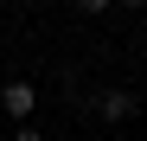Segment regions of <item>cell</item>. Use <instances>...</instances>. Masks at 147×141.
Listing matches in <instances>:
<instances>
[{
    "label": "cell",
    "mask_w": 147,
    "mask_h": 141,
    "mask_svg": "<svg viewBox=\"0 0 147 141\" xmlns=\"http://www.w3.org/2000/svg\"><path fill=\"white\" fill-rule=\"evenodd\" d=\"M0 109L13 115V122H32V109H38V90L26 77H13V83H0Z\"/></svg>",
    "instance_id": "cell-1"
},
{
    "label": "cell",
    "mask_w": 147,
    "mask_h": 141,
    "mask_svg": "<svg viewBox=\"0 0 147 141\" xmlns=\"http://www.w3.org/2000/svg\"><path fill=\"white\" fill-rule=\"evenodd\" d=\"M96 115H109V122H134V115H141V96H134V90H102V96H96Z\"/></svg>",
    "instance_id": "cell-2"
},
{
    "label": "cell",
    "mask_w": 147,
    "mask_h": 141,
    "mask_svg": "<svg viewBox=\"0 0 147 141\" xmlns=\"http://www.w3.org/2000/svg\"><path fill=\"white\" fill-rule=\"evenodd\" d=\"M13 141H45V135H38L32 122H19V128H13Z\"/></svg>",
    "instance_id": "cell-3"
},
{
    "label": "cell",
    "mask_w": 147,
    "mask_h": 141,
    "mask_svg": "<svg viewBox=\"0 0 147 141\" xmlns=\"http://www.w3.org/2000/svg\"><path fill=\"white\" fill-rule=\"evenodd\" d=\"M77 7H83V13H102V7H109V0H77Z\"/></svg>",
    "instance_id": "cell-4"
},
{
    "label": "cell",
    "mask_w": 147,
    "mask_h": 141,
    "mask_svg": "<svg viewBox=\"0 0 147 141\" xmlns=\"http://www.w3.org/2000/svg\"><path fill=\"white\" fill-rule=\"evenodd\" d=\"M121 7H134V13H141V7H147V0H121Z\"/></svg>",
    "instance_id": "cell-5"
}]
</instances>
